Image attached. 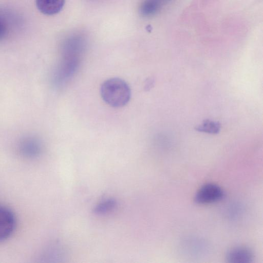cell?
I'll use <instances>...</instances> for the list:
<instances>
[{
	"mask_svg": "<svg viewBox=\"0 0 263 263\" xmlns=\"http://www.w3.org/2000/svg\"><path fill=\"white\" fill-rule=\"evenodd\" d=\"M100 94L104 101L113 107H121L130 100V89L123 80L114 78L104 81L100 88Z\"/></svg>",
	"mask_w": 263,
	"mask_h": 263,
	"instance_id": "6da1fadb",
	"label": "cell"
},
{
	"mask_svg": "<svg viewBox=\"0 0 263 263\" xmlns=\"http://www.w3.org/2000/svg\"><path fill=\"white\" fill-rule=\"evenodd\" d=\"M224 196L223 190L218 185L207 183L202 186L195 194V202L199 204L216 202Z\"/></svg>",
	"mask_w": 263,
	"mask_h": 263,
	"instance_id": "7a4b0ae2",
	"label": "cell"
},
{
	"mask_svg": "<svg viewBox=\"0 0 263 263\" xmlns=\"http://www.w3.org/2000/svg\"><path fill=\"white\" fill-rule=\"evenodd\" d=\"M80 62L79 58L64 57L58 69L57 82L60 85L66 83L77 71Z\"/></svg>",
	"mask_w": 263,
	"mask_h": 263,
	"instance_id": "3957f363",
	"label": "cell"
},
{
	"mask_svg": "<svg viewBox=\"0 0 263 263\" xmlns=\"http://www.w3.org/2000/svg\"><path fill=\"white\" fill-rule=\"evenodd\" d=\"M15 225L16 219L13 212L5 206L0 205V241L12 234Z\"/></svg>",
	"mask_w": 263,
	"mask_h": 263,
	"instance_id": "277c9868",
	"label": "cell"
},
{
	"mask_svg": "<svg viewBox=\"0 0 263 263\" xmlns=\"http://www.w3.org/2000/svg\"><path fill=\"white\" fill-rule=\"evenodd\" d=\"M254 256L252 251L245 247H236L229 250L226 256V261L230 263H250Z\"/></svg>",
	"mask_w": 263,
	"mask_h": 263,
	"instance_id": "5b68a950",
	"label": "cell"
},
{
	"mask_svg": "<svg viewBox=\"0 0 263 263\" xmlns=\"http://www.w3.org/2000/svg\"><path fill=\"white\" fill-rule=\"evenodd\" d=\"M65 0H36L38 9L44 14L54 15L62 9Z\"/></svg>",
	"mask_w": 263,
	"mask_h": 263,
	"instance_id": "8992f818",
	"label": "cell"
},
{
	"mask_svg": "<svg viewBox=\"0 0 263 263\" xmlns=\"http://www.w3.org/2000/svg\"><path fill=\"white\" fill-rule=\"evenodd\" d=\"M195 129L200 132L217 134L220 131V124L218 122L205 120L201 124L198 125Z\"/></svg>",
	"mask_w": 263,
	"mask_h": 263,
	"instance_id": "52a82bcc",
	"label": "cell"
},
{
	"mask_svg": "<svg viewBox=\"0 0 263 263\" xmlns=\"http://www.w3.org/2000/svg\"><path fill=\"white\" fill-rule=\"evenodd\" d=\"M160 3L157 0H145L140 8V13L144 16L155 14L159 9Z\"/></svg>",
	"mask_w": 263,
	"mask_h": 263,
	"instance_id": "ba28073f",
	"label": "cell"
},
{
	"mask_svg": "<svg viewBox=\"0 0 263 263\" xmlns=\"http://www.w3.org/2000/svg\"><path fill=\"white\" fill-rule=\"evenodd\" d=\"M116 201L112 199H107L100 202L96 207L95 211L97 214H103L114 209Z\"/></svg>",
	"mask_w": 263,
	"mask_h": 263,
	"instance_id": "9c48e42d",
	"label": "cell"
},
{
	"mask_svg": "<svg viewBox=\"0 0 263 263\" xmlns=\"http://www.w3.org/2000/svg\"><path fill=\"white\" fill-rule=\"evenodd\" d=\"M7 34V28L5 23L0 18V40L3 39Z\"/></svg>",
	"mask_w": 263,
	"mask_h": 263,
	"instance_id": "30bf717a",
	"label": "cell"
},
{
	"mask_svg": "<svg viewBox=\"0 0 263 263\" xmlns=\"http://www.w3.org/2000/svg\"><path fill=\"white\" fill-rule=\"evenodd\" d=\"M157 1L161 4V2L166 1V0H157Z\"/></svg>",
	"mask_w": 263,
	"mask_h": 263,
	"instance_id": "8fae6325",
	"label": "cell"
}]
</instances>
